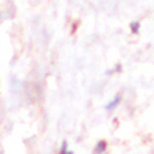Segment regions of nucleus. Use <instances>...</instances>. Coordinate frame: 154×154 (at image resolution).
Listing matches in <instances>:
<instances>
[{"label":"nucleus","instance_id":"nucleus-1","mask_svg":"<svg viewBox=\"0 0 154 154\" xmlns=\"http://www.w3.org/2000/svg\"><path fill=\"white\" fill-rule=\"evenodd\" d=\"M119 102H121V96H116V97H114V99H112V100H111V102H109V104H107V106H106V111H112V109H114V107H116V106L119 104Z\"/></svg>","mask_w":154,"mask_h":154},{"label":"nucleus","instance_id":"nucleus-3","mask_svg":"<svg viewBox=\"0 0 154 154\" xmlns=\"http://www.w3.org/2000/svg\"><path fill=\"white\" fill-rule=\"evenodd\" d=\"M139 27H141V23H139V22H132L131 23V30L134 32V34H137V32H139Z\"/></svg>","mask_w":154,"mask_h":154},{"label":"nucleus","instance_id":"nucleus-2","mask_svg":"<svg viewBox=\"0 0 154 154\" xmlns=\"http://www.w3.org/2000/svg\"><path fill=\"white\" fill-rule=\"evenodd\" d=\"M94 151H96V152H104V151H106V143H104V141H100V143L96 146V149H94Z\"/></svg>","mask_w":154,"mask_h":154},{"label":"nucleus","instance_id":"nucleus-4","mask_svg":"<svg viewBox=\"0 0 154 154\" xmlns=\"http://www.w3.org/2000/svg\"><path fill=\"white\" fill-rule=\"evenodd\" d=\"M67 141H64V143H62V147H60V154H67Z\"/></svg>","mask_w":154,"mask_h":154}]
</instances>
